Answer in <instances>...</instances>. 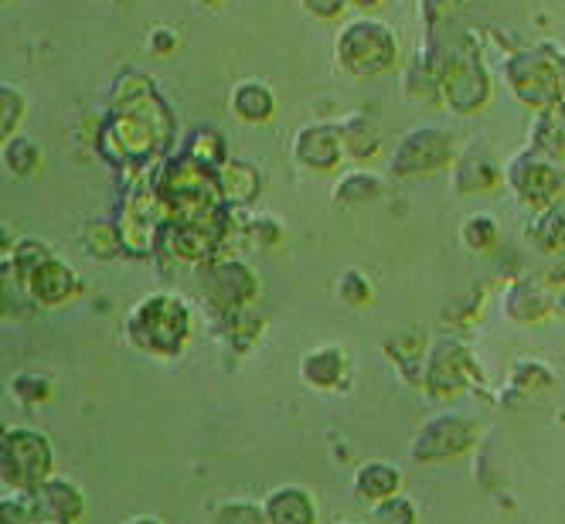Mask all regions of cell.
<instances>
[{
    "label": "cell",
    "mask_w": 565,
    "mask_h": 524,
    "mask_svg": "<svg viewBox=\"0 0 565 524\" xmlns=\"http://www.w3.org/2000/svg\"><path fill=\"white\" fill-rule=\"evenodd\" d=\"M266 517H269V524H313L317 511H313V501L303 491L287 488V491L269 494Z\"/></svg>",
    "instance_id": "4"
},
{
    "label": "cell",
    "mask_w": 565,
    "mask_h": 524,
    "mask_svg": "<svg viewBox=\"0 0 565 524\" xmlns=\"http://www.w3.org/2000/svg\"><path fill=\"white\" fill-rule=\"evenodd\" d=\"M379 517L385 524H413V504L409 501H382L379 504Z\"/></svg>",
    "instance_id": "7"
},
{
    "label": "cell",
    "mask_w": 565,
    "mask_h": 524,
    "mask_svg": "<svg viewBox=\"0 0 565 524\" xmlns=\"http://www.w3.org/2000/svg\"><path fill=\"white\" fill-rule=\"evenodd\" d=\"M52 467V450L45 436L14 429L4 436V480L14 488H42Z\"/></svg>",
    "instance_id": "2"
},
{
    "label": "cell",
    "mask_w": 565,
    "mask_h": 524,
    "mask_svg": "<svg viewBox=\"0 0 565 524\" xmlns=\"http://www.w3.org/2000/svg\"><path fill=\"white\" fill-rule=\"evenodd\" d=\"M130 331L140 341V347L157 354H174L188 334V313L178 300H147L137 307Z\"/></svg>",
    "instance_id": "1"
},
{
    "label": "cell",
    "mask_w": 565,
    "mask_h": 524,
    "mask_svg": "<svg viewBox=\"0 0 565 524\" xmlns=\"http://www.w3.org/2000/svg\"><path fill=\"white\" fill-rule=\"evenodd\" d=\"M34 511L45 521L72 524L83 514V494H78L68 480H45L42 488H34Z\"/></svg>",
    "instance_id": "3"
},
{
    "label": "cell",
    "mask_w": 565,
    "mask_h": 524,
    "mask_svg": "<svg viewBox=\"0 0 565 524\" xmlns=\"http://www.w3.org/2000/svg\"><path fill=\"white\" fill-rule=\"evenodd\" d=\"M402 483V473L388 463H369L358 470V498L365 501H388Z\"/></svg>",
    "instance_id": "5"
},
{
    "label": "cell",
    "mask_w": 565,
    "mask_h": 524,
    "mask_svg": "<svg viewBox=\"0 0 565 524\" xmlns=\"http://www.w3.org/2000/svg\"><path fill=\"white\" fill-rule=\"evenodd\" d=\"M130 524H160V521H153V517H137V521H130Z\"/></svg>",
    "instance_id": "8"
},
{
    "label": "cell",
    "mask_w": 565,
    "mask_h": 524,
    "mask_svg": "<svg viewBox=\"0 0 565 524\" xmlns=\"http://www.w3.org/2000/svg\"><path fill=\"white\" fill-rule=\"evenodd\" d=\"M341 368H344V361L331 347L313 351L310 357H303V378L313 382V385H334L338 375H341Z\"/></svg>",
    "instance_id": "6"
}]
</instances>
